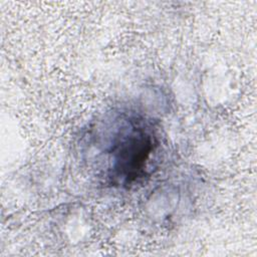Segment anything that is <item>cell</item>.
Masks as SVG:
<instances>
[{
    "mask_svg": "<svg viewBox=\"0 0 257 257\" xmlns=\"http://www.w3.org/2000/svg\"><path fill=\"white\" fill-rule=\"evenodd\" d=\"M153 151L152 137L139 131L122 141L115 153V169L126 182L138 178Z\"/></svg>",
    "mask_w": 257,
    "mask_h": 257,
    "instance_id": "cell-1",
    "label": "cell"
}]
</instances>
